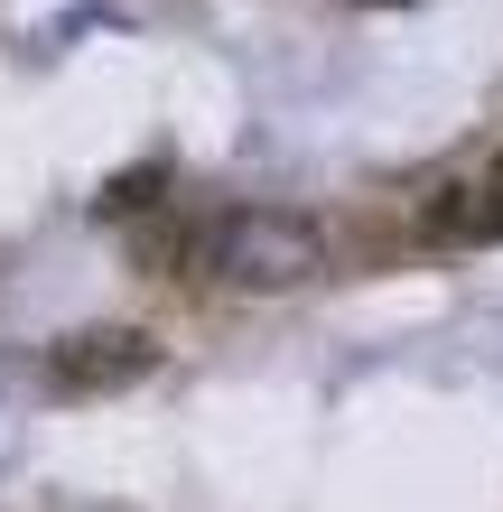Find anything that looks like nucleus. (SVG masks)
Returning a JSON list of instances; mask_svg holds the SVG:
<instances>
[{
    "mask_svg": "<svg viewBox=\"0 0 503 512\" xmlns=\"http://www.w3.org/2000/svg\"><path fill=\"white\" fill-rule=\"evenodd\" d=\"M196 270L243 298H280V289H308L327 270V224L299 215V205H233L196 233Z\"/></svg>",
    "mask_w": 503,
    "mask_h": 512,
    "instance_id": "nucleus-1",
    "label": "nucleus"
},
{
    "mask_svg": "<svg viewBox=\"0 0 503 512\" xmlns=\"http://www.w3.org/2000/svg\"><path fill=\"white\" fill-rule=\"evenodd\" d=\"M420 233L429 243H503V159H485L476 177H457V187H438Z\"/></svg>",
    "mask_w": 503,
    "mask_h": 512,
    "instance_id": "nucleus-3",
    "label": "nucleus"
},
{
    "mask_svg": "<svg viewBox=\"0 0 503 512\" xmlns=\"http://www.w3.org/2000/svg\"><path fill=\"white\" fill-rule=\"evenodd\" d=\"M150 373H159V336H140V326H75L38 364L56 401H112V391H140Z\"/></svg>",
    "mask_w": 503,
    "mask_h": 512,
    "instance_id": "nucleus-2",
    "label": "nucleus"
}]
</instances>
